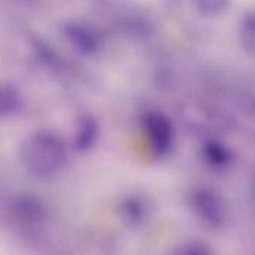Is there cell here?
<instances>
[{
    "label": "cell",
    "mask_w": 255,
    "mask_h": 255,
    "mask_svg": "<svg viewBox=\"0 0 255 255\" xmlns=\"http://www.w3.org/2000/svg\"><path fill=\"white\" fill-rule=\"evenodd\" d=\"M142 127L151 142L155 155H166L173 143V127L170 121L157 112H148L142 118Z\"/></svg>",
    "instance_id": "3"
},
{
    "label": "cell",
    "mask_w": 255,
    "mask_h": 255,
    "mask_svg": "<svg viewBox=\"0 0 255 255\" xmlns=\"http://www.w3.org/2000/svg\"><path fill=\"white\" fill-rule=\"evenodd\" d=\"M202 152H203V158L212 167H217V169L227 167L233 160L232 149L229 146H226L223 142H218V140L205 142V145L202 148Z\"/></svg>",
    "instance_id": "8"
},
{
    "label": "cell",
    "mask_w": 255,
    "mask_h": 255,
    "mask_svg": "<svg viewBox=\"0 0 255 255\" xmlns=\"http://www.w3.org/2000/svg\"><path fill=\"white\" fill-rule=\"evenodd\" d=\"M194 3L196 7L206 16L221 15L229 6V0H194Z\"/></svg>",
    "instance_id": "13"
},
{
    "label": "cell",
    "mask_w": 255,
    "mask_h": 255,
    "mask_svg": "<svg viewBox=\"0 0 255 255\" xmlns=\"http://www.w3.org/2000/svg\"><path fill=\"white\" fill-rule=\"evenodd\" d=\"M118 212L121 220L130 226V227H137L139 224L143 223L146 217V205L145 202L137 197V196H128L121 200L118 206Z\"/></svg>",
    "instance_id": "7"
},
{
    "label": "cell",
    "mask_w": 255,
    "mask_h": 255,
    "mask_svg": "<svg viewBox=\"0 0 255 255\" xmlns=\"http://www.w3.org/2000/svg\"><path fill=\"white\" fill-rule=\"evenodd\" d=\"M19 161L33 178L51 181L64 170L67 149L57 133L51 130H36L21 143Z\"/></svg>",
    "instance_id": "1"
},
{
    "label": "cell",
    "mask_w": 255,
    "mask_h": 255,
    "mask_svg": "<svg viewBox=\"0 0 255 255\" xmlns=\"http://www.w3.org/2000/svg\"><path fill=\"white\" fill-rule=\"evenodd\" d=\"M239 39L244 46V49L250 54H254L255 51V19L254 12H247L242 15L241 24H239Z\"/></svg>",
    "instance_id": "11"
},
{
    "label": "cell",
    "mask_w": 255,
    "mask_h": 255,
    "mask_svg": "<svg viewBox=\"0 0 255 255\" xmlns=\"http://www.w3.org/2000/svg\"><path fill=\"white\" fill-rule=\"evenodd\" d=\"M63 36L81 54L91 55L100 49L102 37L96 28L78 21H67L61 27Z\"/></svg>",
    "instance_id": "4"
},
{
    "label": "cell",
    "mask_w": 255,
    "mask_h": 255,
    "mask_svg": "<svg viewBox=\"0 0 255 255\" xmlns=\"http://www.w3.org/2000/svg\"><path fill=\"white\" fill-rule=\"evenodd\" d=\"M188 205L193 212L209 227L221 229L227 221V209L220 197L211 188L197 187L188 196Z\"/></svg>",
    "instance_id": "2"
},
{
    "label": "cell",
    "mask_w": 255,
    "mask_h": 255,
    "mask_svg": "<svg viewBox=\"0 0 255 255\" xmlns=\"http://www.w3.org/2000/svg\"><path fill=\"white\" fill-rule=\"evenodd\" d=\"M172 253L178 255H206L211 254L212 250H211V247L206 242H203L200 239H191V241L182 242Z\"/></svg>",
    "instance_id": "12"
},
{
    "label": "cell",
    "mask_w": 255,
    "mask_h": 255,
    "mask_svg": "<svg viewBox=\"0 0 255 255\" xmlns=\"http://www.w3.org/2000/svg\"><path fill=\"white\" fill-rule=\"evenodd\" d=\"M99 137V124L91 115H82L76 124V133L73 137V146L79 152L90 151Z\"/></svg>",
    "instance_id": "6"
},
{
    "label": "cell",
    "mask_w": 255,
    "mask_h": 255,
    "mask_svg": "<svg viewBox=\"0 0 255 255\" xmlns=\"http://www.w3.org/2000/svg\"><path fill=\"white\" fill-rule=\"evenodd\" d=\"M10 212L15 221H18L24 227H33L40 224L45 220V208L42 202L33 196L18 197L12 206Z\"/></svg>",
    "instance_id": "5"
},
{
    "label": "cell",
    "mask_w": 255,
    "mask_h": 255,
    "mask_svg": "<svg viewBox=\"0 0 255 255\" xmlns=\"http://www.w3.org/2000/svg\"><path fill=\"white\" fill-rule=\"evenodd\" d=\"M22 99L19 93L7 84L0 82V117H9L21 111Z\"/></svg>",
    "instance_id": "10"
},
{
    "label": "cell",
    "mask_w": 255,
    "mask_h": 255,
    "mask_svg": "<svg viewBox=\"0 0 255 255\" xmlns=\"http://www.w3.org/2000/svg\"><path fill=\"white\" fill-rule=\"evenodd\" d=\"M31 46H33V51H34L37 60L40 63H43L46 67H49L54 72H58L60 69H63V60H61V57L43 39L36 37V36L31 37Z\"/></svg>",
    "instance_id": "9"
}]
</instances>
